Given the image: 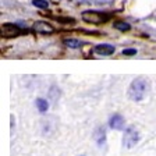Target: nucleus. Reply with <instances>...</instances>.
<instances>
[{
  "instance_id": "20e7f679",
  "label": "nucleus",
  "mask_w": 156,
  "mask_h": 156,
  "mask_svg": "<svg viewBox=\"0 0 156 156\" xmlns=\"http://www.w3.org/2000/svg\"><path fill=\"white\" fill-rule=\"evenodd\" d=\"M21 34V28L18 25H14V24H3L2 25V36L6 39L10 38H16Z\"/></svg>"
},
{
  "instance_id": "f257e3e1",
  "label": "nucleus",
  "mask_w": 156,
  "mask_h": 156,
  "mask_svg": "<svg viewBox=\"0 0 156 156\" xmlns=\"http://www.w3.org/2000/svg\"><path fill=\"white\" fill-rule=\"evenodd\" d=\"M149 88H151V85L148 80H145V78H135L130 84V87H128L127 95H128V98H130L131 101L141 102L146 98V95L149 92Z\"/></svg>"
},
{
  "instance_id": "1a4fd4ad",
  "label": "nucleus",
  "mask_w": 156,
  "mask_h": 156,
  "mask_svg": "<svg viewBox=\"0 0 156 156\" xmlns=\"http://www.w3.org/2000/svg\"><path fill=\"white\" fill-rule=\"evenodd\" d=\"M36 107H38V110L41 112V113H45V112H48L49 109V103L46 99H42V98H39V99H36Z\"/></svg>"
},
{
  "instance_id": "6e6552de",
  "label": "nucleus",
  "mask_w": 156,
  "mask_h": 156,
  "mask_svg": "<svg viewBox=\"0 0 156 156\" xmlns=\"http://www.w3.org/2000/svg\"><path fill=\"white\" fill-rule=\"evenodd\" d=\"M34 29L39 34H52L55 31V28L49 23H45V21H36L34 24Z\"/></svg>"
},
{
  "instance_id": "9d476101",
  "label": "nucleus",
  "mask_w": 156,
  "mask_h": 156,
  "mask_svg": "<svg viewBox=\"0 0 156 156\" xmlns=\"http://www.w3.org/2000/svg\"><path fill=\"white\" fill-rule=\"evenodd\" d=\"M64 45L71 49H78L82 43L80 42V41H77V39H64Z\"/></svg>"
},
{
  "instance_id": "ddd939ff",
  "label": "nucleus",
  "mask_w": 156,
  "mask_h": 156,
  "mask_svg": "<svg viewBox=\"0 0 156 156\" xmlns=\"http://www.w3.org/2000/svg\"><path fill=\"white\" fill-rule=\"evenodd\" d=\"M135 53H136L135 49H124L123 50V55H126V56H133Z\"/></svg>"
},
{
  "instance_id": "0eeeda50",
  "label": "nucleus",
  "mask_w": 156,
  "mask_h": 156,
  "mask_svg": "<svg viewBox=\"0 0 156 156\" xmlns=\"http://www.w3.org/2000/svg\"><path fill=\"white\" fill-rule=\"evenodd\" d=\"M114 46L109 45V43H101V45L95 46L94 52L96 53V55H101V56H110L114 53Z\"/></svg>"
},
{
  "instance_id": "f03ea898",
  "label": "nucleus",
  "mask_w": 156,
  "mask_h": 156,
  "mask_svg": "<svg viewBox=\"0 0 156 156\" xmlns=\"http://www.w3.org/2000/svg\"><path fill=\"white\" fill-rule=\"evenodd\" d=\"M82 20L88 24L98 25V24L106 23L107 20H109V16L105 13H101V11H92V10H89V11H84L82 13Z\"/></svg>"
},
{
  "instance_id": "f8f14e48",
  "label": "nucleus",
  "mask_w": 156,
  "mask_h": 156,
  "mask_svg": "<svg viewBox=\"0 0 156 156\" xmlns=\"http://www.w3.org/2000/svg\"><path fill=\"white\" fill-rule=\"evenodd\" d=\"M32 3L35 7H39V9H48V2L45 0H32Z\"/></svg>"
},
{
  "instance_id": "9b49d317",
  "label": "nucleus",
  "mask_w": 156,
  "mask_h": 156,
  "mask_svg": "<svg viewBox=\"0 0 156 156\" xmlns=\"http://www.w3.org/2000/svg\"><path fill=\"white\" fill-rule=\"evenodd\" d=\"M114 28L124 32V31H130L131 25L130 24H127V23H123V21H117V23H114Z\"/></svg>"
},
{
  "instance_id": "39448f33",
  "label": "nucleus",
  "mask_w": 156,
  "mask_h": 156,
  "mask_svg": "<svg viewBox=\"0 0 156 156\" xmlns=\"http://www.w3.org/2000/svg\"><path fill=\"white\" fill-rule=\"evenodd\" d=\"M109 126L113 128V130H124L126 128V120L124 117L119 113H114L113 116L109 119Z\"/></svg>"
},
{
  "instance_id": "423d86ee",
  "label": "nucleus",
  "mask_w": 156,
  "mask_h": 156,
  "mask_svg": "<svg viewBox=\"0 0 156 156\" xmlns=\"http://www.w3.org/2000/svg\"><path fill=\"white\" fill-rule=\"evenodd\" d=\"M94 141L98 144L99 148L106 144V130H105L103 127H96L94 131Z\"/></svg>"
},
{
  "instance_id": "7ed1b4c3",
  "label": "nucleus",
  "mask_w": 156,
  "mask_h": 156,
  "mask_svg": "<svg viewBox=\"0 0 156 156\" xmlns=\"http://www.w3.org/2000/svg\"><path fill=\"white\" fill-rule=\"evenodd\" d=\"M140 142V133L134 128V127H128L124 131V136H123V146L127 149H131L136 144Z\"/></svg>"
}]
</instances>
